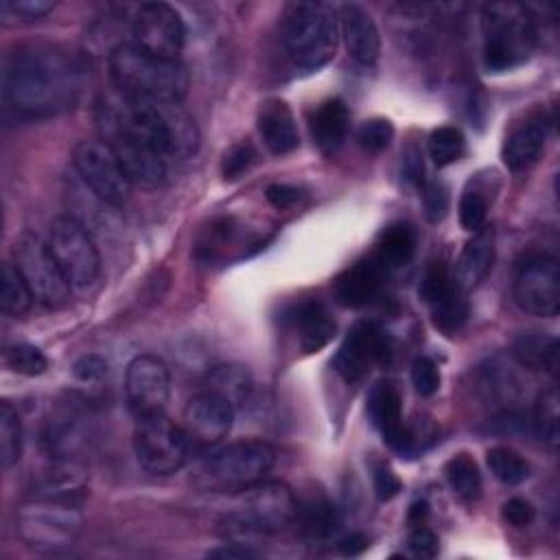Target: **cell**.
<instances>
[{
  "instance_id": "obj_1",
  "label": "cell",
  "mask_w": 560,
  "mask_h": 560,
  "mask_svg": "<svg viewBox=\"0 0 560 560\" xmlns=\"http://www.w3.org/2000/svg\"><path fill=\"white\" fill-rule=\"evenodd\" d=\"M79 92V68L59 48L22 44L2 63V98L13 112L39 118L70 107Z\"/></svg>"
},
{
  "instance_id": "obj_2",
  "label": "cell",
  "mask_w": 560,
  "mask_h": 560,
  "mask_svg": "<svg viewBox=\"0 0 560 560\" xmlns=\"http://www.w3.org/2000/svg\"><path fill=\"white\" fill-rule=\"evenodd\" d=\"M98 125L122 129L164 158L186 160L199 149V129L195 118L173 101L136 98L116 92L98 107Z\"/></svg>"
},
{
  "instance_id": "obj_3",
  "label": "cell",
  "mask_w": 560,
  "mask_h": 560,
  "mask_svg": "<svg viewBox=\"0 0 560 560\" xmlns=\"http://www.w3.org/2000/svg\"><path fill=\"white\" fill-rule=\"evenodd\" d=\"M109 77L116 92L182 103L188 94V72L177 59L158 57L133 42H120L109 52Z\"/></svg>"
},
{
  "instance_id": "obj_4",
  "label": "cell",
  "mask_w": 560,
  "mask_h": 560,
  "mask_svg": "<svg viewBox=\"0 0 560 560\" xmlns=\"http://www.w3.org/2000/svg\"><path fill=\"white\" fill-rule=\"evenodd\" d=\"M339 24L324 2H291L282 13V44L289 59L304 70H317L335 55Z\"/></svg>"
},
{
  "instance_id": "obj_5",
  "label": "cell",
  "mask_w": 560,
  "mask_h": 560,
  "mask_svg": "<svg viewBox=\"0 0 560 560\" xmlns=\"http://www.w3.org/2000/svg\"><path fill=\"white\" fill-rule=\"evenodd\" d=\"M483 63L503 72L527 61L536 46V22L525 4L490 2L481 11Z\"/></svg>"
},
{
  "instance_id": "obj_6",
  "label": "cell",
  "mask_w": 560,
  "mask_h": 560,
  "mask_svg": "<svg viewBox=\"0 0 560 560\" xmlns=\"http://www.w3.org/2000/svg\"><path fill=\"white\" fill-rule=\"evenodd\" d=\"M15 527L28 547L59 553L77 542L83 529V514L70 497L39 494L18 508Z\"/></svg>"
},
{
  "instance_id": "obj_7",
  "label": "cell",
  "mask_w": 560,
  "mask_h": 560,
  "mask_svg": "<svg viewBox=\"0 0 560 560\" xmlns=\"http://www.w3.org/2000/svg\"><path fill=\"white\" fill-rule=\"evenodd\" d=\"M298 499L282 481L260 479L232 499L228 523L245 534H276L295 523Z\"/></svg>"
},
{
  "instance_id": "obj_8",
  "label": "cell",
  "mask_w": 560,
  "mask_h": 560,
  "mask_svg": "<svg viewBox=\"0 0 560 560\" xmlns=\"http://www.w3.org/2000/svg\"><path fill=\"white\" fill-rule=\"evenodd\" d=\"M276 451L262 440H243L228 444L212 453L201 466L197 481L210 490L238 492L260 479L273 468Z\"/></svg>"
},
{
  "instance_id": "obj_9",
  "label": "cell",
  "mask_w": 560,
  "mask_h": 560,
  "mask_svg": "<svg viewBox=\"0 0 560 560\" xmlns=\"http://www.w3.org/2000/svg\"><path fill=\"white\" fill-rule=\"evenodd\" d=\"M13 265L26 280L35 302L57 308L70 298V282L57 265L48 241L33 232H22L13 243Z\"/></svg>"
},
{
  "instance_id": "obj_10",
  "label": "cell",
  "mask_w": 560,
  "mask_h": 560,
  "mask_svg": "<svg viewBox=\"0 0 560 560\" xmlns=\"http://www.w3.org/2000/svg\"><path fill=\"white\" fill-rule=\"evenodd\" d=\"M133 451L147 472L171 475L186 464L192 446L184 429L162 411L138 418L133 429Z\"/></svg>"
},
{
  "instance_id": "obj_11",
  "label": "cell",
  "mask_w": 560,
  "mask_h": 560,
  "mask_svg": "<svg viewBox=\"0 0 560 560\" xmlns=\"http://www.w3.org/2000/svg\"><path fill=\"white\" fill-rule=\"evenodd\" d=\"M48 247L70 287L92 284L101 271L98 249L88 228L74 217H57L48 230Z\"/></svg>"
},
{
  "instance_id": "obj_12",
  "label": "cell",
  "mask_w": 560,
  "mask_h": 560,
  "mask_svg": "<svg viewBox=\"0 0 560 560\" xmlns=\"http://www.w3.org/2000/svg\"><path fill=\"white\" fill-rule=\"evenodd\" d=\"M72 164L88 190L109 206H122L129 199L127 179L116 153L103 140H81L72 149Z\"/></svg>"
},
{
  "instance_id": "obj_13",
  "label": "cell",
  "mask_w": 560,
  "mask_h": 560,
  "mask_svg": "<svg viewBox=\"0 0 560 560\" xmlns=\"http://www.w3.org/2000/svg\"><path fill=\"white\" fill-rule=\"evenodd\" d=\"M514 302L534 317H556L560 311V265L553 256L525 258L514 276Z\"/></svg>"
},
{
  "instance_id": "obj_14",
  "label": "cell",
  "mask_w": 560,
  "mask_h": 560,
  "mask_svg": "<svg viewBox=\"0 0 560 560\" xmlns=\"http://www.w3.org/2000/svg\"><path fill=\"white\" fill-rule=\"evenodd\" d=\"M389 357L392 341L385 330L376 322L363 319L354 324L341 341L339 350L332 357V368L343 381L354 383L363 378L372 370V365L387 363Z\"/></svg>"
},
{
  "instance_id": "obj_15",
  "label": "cell",
  "mask_w": 560,
  "mask_h": 560,
  "mask_svg": "<svg viewBox=\"0 0 560 560\" xmlns=\"http://www.w3.org/2000/svg\"><path fill=\"white\" fill-rule=\"evenodd\" d=\"M184 35V22L171 4L144 2L131 18V42L158 57L177 59Z\"/></svg>"
},
{
  "instance_id": "obj_16",
  "label": "cell",
  "mask_w": 560,
  "mask_h": 560,
  "mask_svg": "<svg viewBox=\"0 0 560 560\" xmlns=\"http://www.w3.org/2000/svg\"><path fill=\"white\" fill-rule=\"evenodd\" d=\"M101 129V140L109 144V149L116 153L127 179L131 186L144 188V190H155L164 184L166 179V158L158 153L153 147L142 142L140 138L109 127V125H98Z\"/></svg>"
},
{
  "instance_id": "obj_17",
  "label": "cell",
  "mask_w": 560,
  "mask_h": 560,
  "mask_svg": "<svg viewBox=\"0 0 560 560\" xmlns=\"http://www.w3.org/2000/svg\"><path fill=\"white\" fill-rule=\"evenodd\" d=\"M171 394L168 368L153 354H138L125 372V396L136 418L162 413Z\"/></svg>"
},
{
  "instance_id": "obj_18",
  "label": "cell",
  "mask_w": 560,
  "mask_h": 560,
  "mask_svg": "<svg viewBox=\"0 0 560 560\" xmlns=\"http://www.w3.org/2000/svg\"><path fill=\"white\" fill-rule=\"evenodd\" d=\"M418 291L431 311L435 328H440L444 335H453L464 326L468 304L444 260H433L427 267Z\"/></svg>"
},
{
  "instance_id": "obj_19",
  "label": "cell",
  "mask_w": 560,
  "mask_h": 560,
  "mask_svg": "<svg viewBox=\"0 0 560 560\" xmlns=\"http://www.w3.org/2000/svg\"><path fill=\"white\" fill-rule=\"evenodd\" d=\"M234 424V407L212 392L197 394L184 409V433L192 446L208 448L219 444Z\"/></svg>"
},
{
  "instance_id": "obj_20",
  "label": "cell",
  "mask_w": 560,
  "mask_h": 560,
  "mask_svg": "<svg viewBox=\"0 0 560 560\" xmlns=\"http://www.w3.org/2000/svg\"><path fill=\"white\" fill-rule=\"evenodd\" d=\"M368 413L374 427L381 431L383 440L398 453H409L413 444V435L402 422L400 394L389 381H381L370 389L368 396Z\"/></svg>"
},
{
  "instance_id": "obj_21",
  "label": "cell",
  "mask_w": 560,
  "mask_h": 560,
  "mask_svg": "<svg viewBox=\"0 0 560 560\" xmlns=\"http://www.w3.org/2000/svg\"><path fill=\"white\" fill-rule=\"evenodd\" d=\"M385 273L387 269L374 256L354 262L335 278V300L346 308H361L370 304L378 295Z\"/></svg>"
},
{
  "instance_id": "obj_22",
  "label": "cell",
  "mask_w": 560,
  "mask_h": 560,
  "mask_svg": "<svg viewBox=\"0 0 560 560\" xmlns=\"http://www.w3.org/2000/svg\"><path fill=\"white\" fill-rule=\"evenodd\" d=\"M339 31L346 44L348 55L363 63L372 66L381 52V35L372 15L359 4H343L339 9Z\"/></svg>"
},
{
  "instance_id": "obj_23",
  "label": "cell",
  "mask_w": 560,
  "mask_h": 560,
  "mask_svg": "<svg viewBox=\"0 0 560 560\" xmlns=\"http://www.w3.org/2000/svg\"><path fill=\"white\" fill-rule=\"evenodd\" d=\"M547 136H549V120L542 114L527 116L521 125H516L508 133L501 149L503 164L514 173L529 168L540 158Z\"/></svg>"
},
{
  "instance_id": "obj_24",
  "label": "cell",
  "mask_w": 560,
  "mask_h": 560,
  "mask_svg": "<svg viewBox=\"0 0 560 560\" xmlns=\"http://www.w3.org/2000/svg\"><path fill=\"white\" fill-rule=\"evenodd\" d=\"M492 260H494V228L481 225L466 241V245L455 262L453 280L457 282V287L462 291H470L488 276Z\"/></svg>"
},
{
  "instance_id": "obj_25",
  "label": "cell",
  "mask_w": 560,
  "mask_h": 560,
  "mask_svg": "<svg viewBox=\"0 0 560 560\" xmlns=\"http://www.w3.org/2000/svg\"><path fill=\"white\" fill-rule=\"evenodd\" d=\"M256 127H258V133L265 142V147L273 155H287L300 144L295 118H293L289 105L280 98H267L260 105L258 116H256Z\"/></svg>"
},
{
  "instance_id": "obj_26",
  "label": "cell",
  "mask_w": 560,
  "mask_h": 560,
  "mask_svg": "<svg viewBox=\"0 0 560 560\" xmlns=\"http://www.w3.org/2000/svg\"><path fill=\"white\" fill-rule=\"evenodd\" d=\"M350 129V112L341 98L324 101L311 118V136L324 155H332L346 140Z\"/></svg>"
},
{
  "instance_id": "obj_27",
  "label": "cell",
  "mask_w": 560,
  "mask_h": 560,
  "mask_svg": "<svg viewBox=\"0 0 560 560\" xmlns=\"http://www.w3.org/2000/svg\"><path fill=\"white\" fill-rule=\"evenodd\" d=\"M293 322L300 332V346L306 354L326 348L337 332V324L322 302H306L298 306Z\"/></svg>"
},
{
  "instance_id": "obj_28",
  "label": "cell",
  "mask_w": 560,
  "mask_h": 560,
  "mask_svg": "<svg viewBox=\"0 0 560 560\" xmlns=\"http://www.w3.org/2000/svg\"><path fill=\"white\" fill-rule=\"evenodd\" d=\"M206 389L228 400L234 409L245 405L254 392L252 374L241 363H219L206 376Z\"/></svg>"
},
{
  "instance_id": "obj_29",
  "label": "cell",
  "mask_w": 560,
  "mask_h": 560,
  "mask_svg": "<svg viewBox=\"0 0 560 560\" xmlns=\"http://www.w3.org/2000/svg\"><path fill=\"white\" fill-rule=\"evenodd\" d=\"M514 357L527 370L556 376L560 365V346L558 339L549 335H523L514 343Z\"/></svg>"
},
{
  "instance_id": "obj_30",
  "label": "cell",
  "mask_w": 560,
  "mask_h": 560,
  "mask_svg": "<svg viewBox=\"0 0 560 560\" xmlns=\"http://www.w3.org/2000/svg\"><path fill=\"white\" fill-rule=\"evenodd\" d=\"M304 534L313 540H326L337 534L341 525V514L339 510L324 497L308 499L306 503L298 501V516Z\"/></svg>"
},
{
  "instance_id": "obj_31",
  "label": "cell",
  "mask_w": 560,
  "mask_h": 560,
  "mask_svg": "<svg viewBox=\"0 0 560 560\" xmlns=\"http://www.w3.org/2000/svg\"><path fill=\"white\" fill-rule=\"evenodd\" d=\"M416 252V234L407 223H392L387 225L376 243L374 258L385 269H396L407 265Z\"/></svg>"
},
{
  "instance_id": "obj_32",
  "label": "cell",
  "mask_w": 560,
  "mask_h": 560,
  "mask_svg": "<svg viewBox=\"0 0 560 560\" xmlns=\"http://www.w3.org/2000/svg\"><path fill=\"white\" fill-rule=\"evenodd\" d=\"M444 475L448 486L453 488V492L464 499V501H475L481 494V472L477 462L466 455V453H457L453 455L446 466H444Z\"/></svg>"
},
{
  "instance_id": "obj_33",
  "label": "cell",
  "mask_w": 560,
  "mask_h": 560,
  "mask_svg": "<svg viewBox=\"0 0 560 560\" xmlns=\"http://www.w3.org/2000/svg\"><path fill=\"white\" fill-rule=\"evenodd\" d=\"M33 293L13 262H4L0 271V304L11 317L24 315L33 304Z\"/></svg>"
},
{
  "instance_id": "obj_34",
  "label": "cell",
  "mask_w": 560,
  "mask_h": 560,
  "mask_svg": "<svg viewBox=\"0 0 560 560\" xmlns=\"http://www.w3.org/2000/svg\"><path fill=\"white\" fill-rule=\"evenodd\" d=\"M22 455V422L11 402H0V466L9 470Z\"/></svg>"
},
{
  "instance_id": "obj_35",
  "label": "cell",
  "mask_w": 560,
  "mask_h": 560,
  "mask_svg": "<svg viewBox=\"0 0 560 560\" xmlns=\"http://www.w3.org/2000/svg\"><path fill=\"white\" fill-rule=\"evenodd\" d=\"M488 468L505 486H516L529 477V464L508 446H494L488 451Z\"/></svg>"
},
{
  "instance_id": "obj_36",
  "label": "cell",
  "mask_w": 560,
  "mask_h": 560,
  "mask_svg": "<svg viewBox=\"0 0 560 560\" xmlns=\"http://www.w3.org/2000/svg\"><path fill=\"white\" fill-rule=\"evenodd\" d=\"M558 389L556 385H549L547 389H542L536 398L534 405V431L538 433V438L542 442H547L549 446L558 444Z\"/></svg>"
},
{
  "instance_id": "obj_37",
  "label": "cell",
  "mask_w": 560,
  "mask_h": 560,
  "mask_svg": "<svg viewBox=\"0 0 560 560\" xmlns=\"http://www.w3.org/2000/svg\"><path fill=\"white\" fill-rule=\"evenodd\" d=\"M466 140L457 127L444 125L431 131L429 136V155L435 166H448L462 158Z\"/></svg>"
},
{
  "instance_id": "obj_38",
  "label": "cell",
  "mask_w": 560,
  "mask_h": 560,
  "mask_svg": "<svg viewBox=\"0 0 560 560\" xmlns=\"http://www.w3.org/2000/svg\"><path fill=\"white\" fill-rule=\"evenodd\" d=\"M4 363H7V368H11L13 372L24 374V376H37V374L46 372V368H48L46 354L37 346L24 343V341L7 346Z\"/></svg>"
},
{
  "instance_id": "obj_39",
  "label": "cell",
  "mask_w": 560,
  "mask_h": 560,
  "mask_svg": "<svg viewBox=\"0 0 560 560\" xmlns=\"http://www.w3.org/2000/svg\"><path fill=\"white\" fill-rule=\"evenodd\" d=\"M55 9L50 0H2L0 2V22L15 26V24H33L48 15Z\"/></svg>"
},
{
  "instance_id": "obj_40",
  "label": "cell",
  "mask_w": 560,
  "mask_h": 560,
  "mask_svg": "<svg viewBox=\"0 0 560 560\" xmlns=\"http://www.w3.org/2000/svg\"><path fill=\"white\" fill-rule=\"evenodd\" d=\"M256 162V149L252 147V142H236L232 144L221 160V175L228 182L238 179L241 175H245Z\"/></svg>"
},
{
  "instance_id": "obj_41",
  "label": "cell",
  "mask_w": 560,
  "mask_h": 560,
  "mask_svg": "<svg viewBox=\"0 0 560 560\" xmlns=\"http://www.w3.org/2000/svg\"><path fill=\"white\" fill-rule=\"evenodd\" d=\"M459 225L466 232H477L488 214V201L477 188H466L459 197Z\"/></svg>"
},
{
  "instance_id": "obj_42",
  "label": "cell",
  "mask_w": 560,
  "mask_h": 560,
  "mask_svg": "<svg viewBox=\"0 0 560 560\" xmlns=\"http://www.w3.org/2000/svg\"><path fill=\"white\" fill-rule=\"evenodd\" d=\"M392 138H394V127L387 118H370L357 131L359 144L370 153H378L387 149Z\"/></svg>"
},
{
  "instance_id": "obj_43",
  "label": "cell",
  "mask_w": 560,
  "mask_h": 560,
  "mask_svg": "<svg viewBox=\"0 0 560 560\" xmlns=\"http://www.w3.org/2000/svg\"><path fill=\"white\" fill-rule=\"evenodd\" d=\"M411 383L420 396H433L440 387L438 365L429 357H418L411 363Z\"/></svg>"
},
{
  "instance_id": "obj_44",
  "label": "cell",
  "mask_w": 560,
  "mask_h": 560,
  "mask_svg": "<svg viewBox=\"0 0 560 560\" xmlns=\"http://www.w3.org/2000/svg\"><path fill=\"white\" fill-rule=\"evenodd\" d=\"M422 203H424V217L431 223H438L448 212V190L442 182H427L422 188Z\"/></svg>"
},
{
  "instance_id": "obj_45",
  "label": "cell",
  "mask_w": 560,
  "mask_h": 560,
  "mask_svg": "<svg viewBox=\"0 0 560 560\" xmlns=\"http://www.w3.org/2000/svg\"><path fill=\"white\" fill-rule=\"evenodd\" d=\"M107 370V361L101 354H83L72 365V374L81 383H103Z\"/></svg>"
},
{
  "instance_id": "obj_46",
  "label": "cell",
  "mask_w": 560,
  "mask_h": 560,
  "mask_svg": "<svg viewBox=\"0 0 560 560\" xmlns=\"http://www.w3.org/2000/svg\"><path fill=\"white\" fill-rule=\"evenodd\" d=\"M407 542H409V549H411V553H413L416 558H435L438 551H440V540H438V536H435L429 527H422V525H418V527L409 534Z\"/></svg>"
},
{
  "instance_id": "obj_47",
  "label": "cell",
  "mask_w": 560,
  "mask_h": 560,
  "mask_svg": "<svg viewBox=\"0 0 560 560\" xmlns=\"http://www.w3.org/2000/svg\"><path fill=\"white\" fill-rule=\"evenodd\" d=\"M501 514H503V518H505L510 525H514V527H525V525H529V523L534 521V508L529 505V501L518 499V497L508 499V501L503 503Z\"/></svg>"
},
{
  "instance_id": "obj_48",
  "label": "cell",
  "mask_w": 560,
  "mask_h": 560,
  "mask_svg": "<svg viewBox=\"0 0 560 560\" xmlns=\"http://www.w3.org/2000/svg\"><path fill=\"white\" fill-rule=\"evenodd\" d=\"M265 197L273 208L284 210V208L295 206L302 199V190L295 186H289V184H271V186H267Z\"/></svg>"
},
{
  "instance_id": "obj_49",
  "label": "cell",
  "mask_w": 560,
  "mask_h": 560,
  "mask_svg": "<svg viewBox=\"0 0 560 560\" xmlns=\"http://www.w3.org/2000/svg\"><path fill=\"white\" fill-rule=\"evenodd\" d=\"M400 488H402L400 479H398L389 468L378 466V468L374 470V492H376L378 501H389V499H394V497L400 492Z\"/></svg>"
},
{
  "instance_id": "obj_50",
  "label": "cell",
  "mask_w": 560,
  "mask_h": 560,
  "mask_svg": "<svg viewBox=\"0 0 560 560\" xmlns=\"http://www.w3.org/2000/svg\"><path fill=\"white\" fill-rule=\"evenodd\" d=\"M405 175H407V179L409 182H413V184H422V173H424V168H422V155H420V151L416 149V147H409L407 149V153H405Z\"/></svg>"
},
{
  "instance_id": "obj_51",
  "label": "cell",
  "mask_w": 560,
  "mask_h": 560,
  "mask_svg": "<svg viewBox=\"0 0 560 560\" xmlns=\"http://www.w3.org/2000/svg\"><path fill=\"white\" fill-rule=\"evenodd\" d=\"M337 547H339V553H341V556H359L361 551L368 549V538H365L363 534L354 532V534H350V536H343V538L337 542Z\"/></svg>"
},
{
  "instance_id": "obj_52",
  "label": "cell",
  "mask_w": 560,
  "mask_h": 560,
  "mask_svg": "<svg viewBox=\"0 0 560 560\" xmlns=\"http://www.w3.org/2000/svg\"><path fill=\"white\" fill-rule=\"evenodd\" d=\"M208 558H223V560H245V558H256L252 549L238 547V545H223L212 551H208Z\"/></svg>"
},
{
  "instance_id": "obj_53",
  "label": "cell",
  "mask_w": 560,
  "mask_h": 560,
  "mask_svg": "<svg viewBox=\"0 0 560 560\" xmlns=\"http://www.w3.org/2000/svg\"><path fill=\"white\" fill-rule=\"evenodd\" d=\"M427 516V503H413L409 510V521H420Z\"/></svg>"
}]
</instances>
